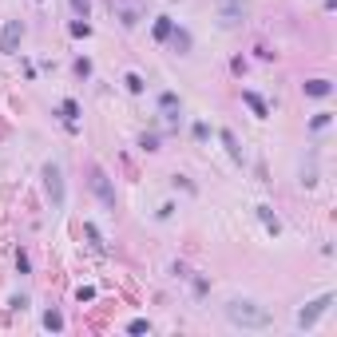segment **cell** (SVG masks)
<instances>
[{
    "instance_id": "6da1fadb",
    "label": "cell",
    "mask_w": 337,
    "mask_h": 337,
    "mask_svg": "<svg viewBox=\"0 0 337 337\" xmlns=\"http://www.w3.org/2000/svg\"><path fill=\"white\" fill-rule=\"evenodd\" d=\"M226 317H230V325H242V329H266V325H270V313H266L262 305H254L250 297L226 301Z\"/></svg>"
},
{
    "instance_id": "7a4b0ae2",
    "label": "cell",
    "mask_w": 337,
    "mask_h": 337,
    "mask_svg": "<svg viewBox=\"0 0 337 337\" xmlns=\"http://www.w3.org/2000/svg\"><path fill=\"white\" fill-rule=\"evenodd\" d=\"M44 191H48V203H52V211H64V203H68V195H64V171H60V163H44Z\"/></svg>"
},
{
    "instance_id": "3957f363",
    "label": "cell",
    "mask_w": 337,
    "mask_h": 337,
    "mask_svg": "<svg viewBox=\"0 0 337 337\" xmlns=\"http://www.w3.org/2000/svg\"><path fill=\"white\" fill-rule=\"evenodd\" d=\"M87 175H91V191L99 195V203H103V207H115V187H111L107 171H103L99 163H91V167H87Z\"/></svg>"
},
{
    "instance_id": "277c9868",
    "label": "cell",
    "mask_w": 337,
    "mask_h": 337,
    "mask_svg": "<svg viewBox=\"0 0 337 337\" xmlns=\"http://www.w3.org/2000/svg\"><path fill=\"white\" fill-rule=\"evenodd\" d=\"M218 20H222V28H238L246 20V4L242 0H218Z\"/></svg>"
},
{
    "instance_id": "5b68a950",
    "label": "cell",
    "mask_w": 337,
    "mask_h": 337,
    "mask_svg": "<svg viewBox=\"0 0 337 337\" xmlns=\"http://www.w3.org/2000/svg\"><path fill=\"white\" fill-rule=\"evenodd\" d=\"M329 305H333V294H321L317 301H309L305 309H297V325H301V329H309V325H313V321H317Z\"/></svg>"
},
{
    "instance_id": "8992f818",
    "label": "cell",
    "mask_w": 337,
    "mask_h": 337,
    "mask_svg": "<svg viewBox=\"0 0 337 337\" xmlns=\"http://www.w3.org/2000/svg\"><path fill=\"white\" fill-rule=\"evenodd\" d=\"M20 36H24V24H20V20H8V24H4V32H0V52H4V56H16Z\"/></svg>"
},
{
    "instance_id": "52a82bcc",
    "label": "cell",
    "mask_w": 337,
    "mask_h": 337,
    "mask_svg": "<svg viewBox=\"0 0 337 337\" xmlns=\"http://www.w3.org/2000/svg\"><path fill=\"white\" fill-rule=\"evenodd\" d=\"M111 8H119V20H123L127 28H135V24L143 20V8L135 4V0H111Z\"/></svg>"
},
{
    "instance_id": "ba28073f",
    "label": "cell",
    "mask_w": 337,
    "mask_h": 337,
    "mask_svg": "<svg viewBox=\"0 0 337 337\" xmlns=\"http://www.w3.org/2000/svg\"><path fill=\"white\" fill-rule=\"evenodd\" d=\"M159 107H163L167 123H179V111H183V103H179V95H175V91H163V95H159Z\"/></svg>"
},
{
    "instance_id": "9c48e42d",
    "label": "cell",
    "mask_w": 337,
    "mask_h": 337,
    "mask_svg": "<svg viewBox=\"0 0 337 337\" xmlns=\"http://www.w3.org/2000/svg\"><path fill=\"white\" fill-rule=\"evenodd\" d=\"M60 115H64L68 131H76V119H80V103H76V99H64V103H60Z\"/></svg>"
},
{
    "instance_id": "30bf717a",
    "label": "cell",
    "mask_w": 337,
    "mask_h": 337,
    "mask_svg": "<svg viewBox=\"0 0 337 337\" xmlns=\"http://www.w3.org/2000/svg\"><path fill=\"white\" fill-rule=\"evenodd\" d=\"M167 40L175 44V52H191V32H187V28H171V36H167Z\"/></svg>"
},
{
    "instance_id": "8fae6325",
    "label": "cell",
    "mask_w": 337,
    "mask_h": 337,
    "mask_svg": "<svg viewBox=\"0 0 337 337\" xmlns=\"http://www.w3.org/2000/svg\"><path fill=\"white\" fill-rule=\"evenodd\" d=\"M301 91L321 99V95H329V91H333V84H329V80H309V84H301Z\"/></svg>"
},
{
    "instance_id": "7c38bea8",
    "label": "cell",
    "mask_w": 337,
    "mask_h": 337,
    "mask_svg": "<svg viewBox=\"0 0 337 337\" xmlns=\"http://www.w3.org/2000/svg\"><path fill=\"white\" fill-rule=\"evenodd\" d=\"M222 143H226V151H230V159H234V163H242V147H238V139H234V131H226V127H222Z\"/></svg>"
},
{
    "instance_id": "4fadbf2b",
    "label": "cell",
    "mask_w": 337,
    "mask_h": 337,
    "mask_svg": "<svg viewBox=\"0 0 337 337\" xmlns=\"http://www.w3.org/2000/svg\"><path fill=\"white\" fill-rule=\"evenodd\" d=\"M171 28H175L171 16H159V20H155V40H167V36H171Z\"/></svg>"
},
{
    "instance_id": "5bb4252c",
    "label": "cell",
    "mask_w": 337,
    "mask_h": 337,
    "mask_svg": "<svg viewBox=\"0 0 337 337\" xmlns=\"http://www.w3.org/2000/svg\"><path fill=\"white\" fill-rule=\"evenodd\" d=\"M242 99H246V103H250V111H254V115H258V119H266V103H262V99H258V95H254V91H242Z\"/></svg>"
},
{
    "instance_id": "9a60e30c",
    "label": "cell",
    "mask_w": 337,
    "mask_h": 337,
    "mask_svg": "<svg viewBox=\"0 0 337 337\" xmlns=\"http://www.w3.org/2000/svg\"><path fill=\"white\" fill-rule=\"evenodd\" d=\"M123 84H127V91H135V95H139V91H143V87H147V84H143V76H139V72H127V76H123Z\"/></svg>"
},
{
    "instance_id": "2e32d148",
    "label": "cell",
    "mask_w": 337,
    "mask_h": 337,
    "mask_svg": "<svg viewBox=\"0 0 337 337\" xmlns=\"http://www.w3.org/2000/svg\"><path fill=\"white\" fill-rule=\"evenodd\" d=\"M258 218H262V222H266V226H270V230L278 234V214H274L270 207H258Z\"/></svg>"
},
{
    "instance_id": "e0dca14e",
    "label": "cell",
    "mask_w": 337,
    "mask_h": 337,
    "mask_svg": "<svg viewBox=\"0 0 337 337\" xmlns=\"http://www.w3.org/2000/svg\"><path fill=\"white\" fill-rule=\"evenodd\" d=\"M72 4V12L80 16V20H87V12H91V0H68Z\"/></svg>"
},
{
    "instance_id": "ac0fdd59",
    "label": "cell",
    "mask_w": 337,
    "mask_h": 337,
    "mask_svg": "<svg viewBox=\"0 0 337 337\" xmlns=\"http://www.w3.org/2000/svg\"><path fill=\"white\" fill-rule=\"evenodd\" d=\"M44 325H48V329H64V317H60V309H48V313H44Z\"/></svg>"
},
{
    "instance_id": "d6986e66",
    "label": "cell",
    "mask_w": 337,
    "mask_h": 337,
    "mask_svg": "<svg viewBox=\"0 0 337 337\" xmlns=\"http://www.w3.org/2000/svg\"><path fill=\"white\" fill-rule=\"evenodd\" d=\"M72 36H91V24H87V20H80V16H76V24H72Z\"/></svg>"
},
{
    "instance_id": "ffe728a7",
    "label": "cell",
    "mask_w": 337,
    "mask_h": 337,
    "mask_svg": "<svg viewBox=\"0 0 337 337\" xmlns=\"http://www.w3.org/2000/svg\"><path fill=\"white\" fill-rule=\"evenodd\" d=\"M127 329H131V333H151V321H147V317H135Z\"/></svg>"
},
{
    "instance_id": "44dd1931",
    "label": "cell",
    "mask_w": 337,
    "mask_h": 337,
    "mask_svg": "<svg viewBox=\"0 0 337 337\" xmlns=\"http://www.w3.org/2000/svg\"><path fill=\"white\" fill-rule=\"evenodd\" d=\"M76 76L87 80V76H91V60H76Z\"/></svg>"
},
{
    "instance_id": "7402d4cb",
    "label": "cell",
    "mask_w": 337,
    "mask_h": 337,
    "mask_svg": "<svg viewBox=\"0 0 337 337\" xmlns=\"http://www.w3.org/2000/svg\"><path fill=\"white\" fill-rule=\"evenodd\" d=\"M84 234H87V238H91V246H103V238H99V230H95V226H91V222H87V226H84Z\"/></svg>"
},
{
    "instance_id": "603a6c76",
    "label": "cell",
    "mask_w": 337,
    "mask_h": 337,
    "mask_svg": "<svg viewBox=\"0 0 337 337\" xmlns=\"http://www.w3.org/2000/svg\"><path fill=\"white\" fill-rule=\"evenodd\" d=\"M325 123H329V111H321V115H313V123H309V127H313V131H321Z\"/></svg>"
}]
</instances>
